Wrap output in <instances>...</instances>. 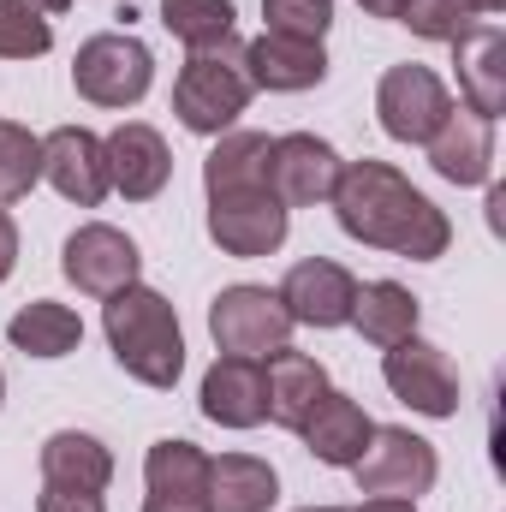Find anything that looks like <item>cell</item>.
I'll list each match as a JSON object with an SVG mask.
<instances>
[{"label":"cell","instance_id":"1","mask_svg":"<svg viewBox=\"0 0 506 512\" xmlns=\"http://www.w3.org/2000/svg\"><path fill=\"white\" fill-rule=\"evenodd\" d=\"M328 203H334L340 233L358 239V245H370V251L435 262V256H447V245H453V221H447L399 167H387L376 155L346 161Z\"/></svg>","mask_w":506,"mask_h":512},{"label":"cell","instance_id":"2","mask_svg":"<svg viewBox=\"0 0 506 512\" xmlns=\"http://www.w3.org/2000/svg\"><path fill=\"white\" fill-rule=\"evenodd\" d=\"M102 334L114 346V364L126 370L131 382L167 387L185 376V334H179V310L155 292V286H126L114 298H102Z\"/></svg>","mask_w":506,"mask_h":512},{"label":"cell","instance_id":"3","mask_svg":"<svg viewBox=\"0 0 506 512\" xmlns=\"http://www.w3.org/2000/svg\"><path fill=\"white\" fill-rule=\"evenodd\" d=\"M256 84L245 72V42H215V48H197L179 78H173V114L179 126L197 131V137H221V131L239 126V114L251 108Z\"/></svg>","mask_w":506,"mask_h":512},{"label":"cell","instance_id":"4","mask_svg":"<svg viewBox=\"0 0 506 512\" xmlns=\"http://www.w3.org/2000/svg\"><path fill=\"white\" fill-rule=\"evenodd\" d=\"M72 84L96 108H137L149 96V84H155V54L131 30H102V36H90L78 48Z\"/></svg>","mask_w":506,"mask_h":512},{"label":"cell","instance_id":"5","mask_svg":"<svg viewBox=\"0 0 506 512\" xmlns=\"http://www.w3.org/2000/svg\"><path fill=\"white\" fill-rule=\"evenodd\" d=\"M286 227H292V209L268 191V179L256 185H227V191H209V239L227 256H274L286 245Z\"/></svg>","mask_w":506,"mask_h":512},{"label":"cell","instance_id":"6","mask_svg":"<svg viewBox=\"0 0 506 512\" xmlns=\"http://www.w3.org/2000/svg\"><path fill=\"white\" fill-rule=\"evenodd\" d=\"M292 328L298 322L286 316L280 292H268V286H227L209 304V334L227 358H268V352L292 346Z\"/></svg>","mask_w":506,"mask_h":512},{"label":"cell","instance_id":"7","mask_svg":"<svg viewBox=\"0 0 506 512\" xmlns=\"http://www.w3.org/2000/svg\"><path fill=\"white\" fill-rule=\"evenodd\" d=\"M352 477H358V495L417 501V495L435 489L441 459H435V447H429L423 435H411V429H399V423H376V435H370L364 459L352 465Z\"/></svg>","mask_w":506,"mask_h":512},{"label":"cell","instance_id":"8","mask_svg":"<svg viewBox=\"0 0 506 512\" xmlns=\"http://www.w3.org/2000/svg\"><path fill=\"white\" fill-rule=\"evenodd\" d=\"M381 352H387L381 358V382L393 387L399 405H411L417 417H459V364L441 346L405 334V340H393Z\"/></svg>","mask_w":506,"mask_h":512},{"label":"cell","instance_id":"9","mask_svg":"<svg viewBox=\"0 0 506 512\" xmlns=\"http://www.w3.org/2000/svg\"><path fill=\"white\" fill-rule=\"evenodd\" d=\"M376 114H381V131L393 143H429L441 120L453 114V96L441 84V72L405 60V66H387L376 84Z\"/></svg>","mask_w":506,"mask_h":512},{"label":"cell","instance_id":"10","mask_svg":"<svg viewBox=\"0 0 506 512\" xmlns=\"http://www.w3.org/2000/svg\"><path fill=\"white\" fill-rule=\"evenodd\" d=\"M340 149L316 131H286V137H268V191L286 203V209H316L334 197L340 185Z\"/></svg>","mask_w":506,"mask_h":512},{"label":"cell","instance_id":"11","mask_svg":"<svg viewBox=\"0 0 506 512\" xmlns=\"http://www.w3.org/2000/svg\"><path fill=\"white\" fill-rule=\"evenodd\" d=\"M60 268H66V280H72L78 292H90V298H114V292L137 286L143 256H137V245H131L120 227H108V221H84V227L66 239Z\"/></svg>","mask_w":506,"mask_h":512},{"label":"cell","instance_id":"12","mask_svg":"<svg viewBox=\"0 0 506 512\" xmlns=\"http://www.w3.org/2000/svg\"><path fill=\"white\" fill-rule=\"evenodd\" d=\"M274 292H280L286 316L304 322V328H346V322H352V304H358V280H352V268H340L334 256H304V262H292Z\"/></svg>","mask_w":506,"mask_h":512},{"label":"cell","instance_id":"13","mask_svg":"<svg viewBox=\"0 0 506 512\" xmlns=\"http://www.w3.org/2000/svg\"><path fill=\"white\" fill-rule=\"evenodd\" d=\"M42 179H48L66 203L96 209V203L114 191L102 137H96L90 126H54L48 137H42Z\"/></svg>","mask_w":506,"mask_h":512},{"label":"cell","instance_id":"14","mask_svg":"<svg viewBox=\"0 0 506 512\" xmlns=\"http://www.w3.org/2000/svg\"><path fill=\"white\" fill-rule=\"evenodd\" d=\"M298 435H304V453L316 459V465H334V471H352L358 459H364V447H370V435H376V417L352 399V393H340V387H328L322 399H316V411L298 423Z\"/></svg>","mask_w":506,"mask_h":512},{"label":"cell","instance_id":"15","mask_svg":"<svg viewBox=\"0 0 506 512\" xmlns=\"http://www.w3.org/2000/svg\"><path fill=\"white\" fill-rule=\"evenodd\" d=\"M102 149H108V179H114V191H120L126 203H149V197L167 191L173 155H167V137L155 126L126 120V126H114L102 137Z\"/></svg>","mask_w":506,"mask_h":512},{"label":"cell","instance_id":"16","mask_svg":"<svg viewBox=\"0 0 506 512\" xmlns=\"http://www.w3.org/2000/svg\"><path fill=\"white\" fill-rule=\"evenodd\" d=\"M423 149L447 185H489L495 179V120H483L471 108H453Z\"/></svg>","mask_w":506,"mask_h":512},{"label":"cell","instance_id":"17","mask_svg":"<svg viewBox=\"0 0 506 512\" xmlns=\"http://www.w3.org/2000/svg\"><path fill=\"white\" fill-rule=\"evenodd\" d=\"M203 417L221 429H256L268 423V382H262V358H215L203 376Z\"/></svg>","mask_w":506,"mask_h":512},{"label":"cell","instance_id":"18","mask_svg":"<svg viewBox=\"0 0 506 512\" xmlns=\"http://www.w3.org/2000/svg\"><path fill=\"white\" fill-rule=\"evenodd\" d=\"M245 72H251L256 90L298 96V90H316V84L328 78V48H322V42H298V36L262 30L256 42H245Z\"/></svg>","mask_w":506,"mask_h":512},{"label":"cell","instance_id":"19","mask_svg":"<svg viewBox=\"0 0 506 512\" xmlns=\"http://www.w3.org/2000/svg\"><path fill=\"white\" fill-rule=\"evenodd\" d=\"M453 66H459V96L471 114L501 120L506 114V30L501 24H477L453 42Z\"/></svg>","mask_w":506,"mask_h":512},{"label":"cell","instance_id":"20","mask_svg":"<svg viewBox=\"0 0 506 512\" xmlns=\"http://www.w3.org/2000/svg\"><path fill=\"white\" fill-rule=\"evenodd\" d=\"M36 465H42V483H54V489L108 495V483H114V453H108V441L90 435V429H54V435L42 441Z\"/></svg>","mask_w":506,"mask_h":512},{"label":"cell","instance_id":"21","mask_svg":"<svg viewBox=\"0 0 506 512\" xmlns=\"http://www.w3.org/2000/svg\"><path fill=\"white\" fill-rule=\"evenodd\" d=\"M262 382H268V423H280V429L298 435V423H304V417L316 411V399L328 393V370H322L310 352L280 346V352L262 358Z\"/></svg>","mask_w":506,"mask_h":512},{"label":"cell","instance_id":"22","mask_svg":"<svg viewBox=\"0 0 506 512\" xmlns=\"http://www.w3.org/2000/svg\"><path fill=\"white\" fill-rule=\"evenodd\" d=\"M280 501V477L256 453H221L209 459V507L215 512H268Z\"/></svg>","mask_w":506,"mask_h":512},{"label":"cell","instance_id":"23","mask_svg":"<svg viewBox=\"0 0 506 512\" xmlns=\"http://www.w3.org/2000/svg\"><path fill=\"white\" fill-rule=\"evenodd\" d=\"M6 340H12L24 358H66V352H78L84 322H78V310H72V304L30 298V304L6 322Z\"/></svg>","mask_w":506,"mask_h":512},{"label":"cell","instance_id":"24","mask_svg":"<svg viewBox=\"0 0 506 512\" xmlns=\"http://www.w3.org/2000/svg\"><path fill=\"white\" fill-rule=\"evenodd\" d=\"M417 316H423V304H417L399 280H370V286H358L352 328H358L370 346H393V340L417 334Z\"/></svg>","mask_w":506,"mask_h":512},{"label":"cell","instance_id":"25","mask_svg":"<svg viewBox=\"0 0 506 512\" xmlns=\"http://www.w3.org/2000/svg\"><path fill=\"white\" fill-rule=\"evenodd\" d=\"M161 24H167V36H179L197 54V48H215L233 36L239 6L233 0H161Z\"/></svg>","mask_w":506,"mask_h":512},{"label":"cell","instance_id":"26","mask_svg":"<svg viewBox=\"0 0 506 512\" xmlns=\"http://www.w3.org/2000/svg\"><path fill=\"white\" fill-rule=\"evenodd\" d=\"M42 179V137L30 126L0 120V203L30 197V185Z\"/></svg>","mask_w":506,"mask_h":512},{"label":"cell","instance_id":"27","mask_svg":"<svg viewBox=\"0 0 506 512\" xmlns=\"http://www.w3.org/2000/svg\"><path fill=\"white\" fill-rule=\"evenodd\" d=\"M399 24H411L423 42H459L465 30L483 24V12H477L471 0H405Z\"/></svg>","mask_w":506,"mask_h":512},{"label":"cell","instance_id":"28","mask_svg":"<svg viewBox=\"0 0 506 512\" xmlns=\"http://www.w3.org/2000/svg\"><path fill=\"white\" fill-rule=\"evenodd\" d=\"M54 48V24L24 0H0V60H42Z\"/></svg>","mask_w":506,"mask_h":512},{"label":"cell","instance_id":"29","mask_svg":"<svg viewBox=\"0 0 506 512\" xmlns=\"http://www.w3.org/2000/svg\"><path fill=\"white\" fill-rule=\"evenodd\" d=\"M262 18L274 36H298V42H322L334 24V0H262Z\"/></svg>","mask_w":506,"mask_h":512},{"label":"cell","instance_id":"30","mask_svg":"<svg viewBox=\"0 0 506 512\" xmlns=\"http://www.w3.org/2000/svg\"><path fill=\"white\" fill-rule=\"evenodd\" d=\"M36 512H108V501L90 495V489H54V483H42Z\"/></svg>","mask_w":506,"mask_h":512},{"label":"cell","instance_id":"31","mask_svg":"<svg viewBox=\"0 0 506 512\" xmlns=\"http://www.w3.org/2000/svg\"><path fill=\"white\" fill-rule=\"evenodd\" d=\"M143 512H215L209 495H179V489H149L143 495Z\"/></svg>","mask_w":506,"mask_h":512},{"label":"cell","instance_id":"32","mask_svg":"<svg viewBox=\"0 0 506 512\" xmlns=\"http://www.w3.org/2000/svg\"><path fill=\"white\" fill-rule=\"evenodd\" d=\"M12 268H18V221L0 203V280H12Z\"/></svg>","mask_w":506,"mask_h":512},{"label":"cell","instance_id":"33","mask_svg":"<svg viewBox=\"0 0 506 512\" xmlns=\"http://www.w3.org/2000/svg\"><path fill=\"white\" fill-rule=\"evenodd\" d=\"M358 512H417V501H393V495H370Z\"/></svg>","mask_w":506,"mask_h":512},{"label":"cell","instance_id":"34","mask_svg":"<svg viewBox=\"0 0 506 512\" xmlns=\"http://www.w3.org/2000/svg\"><path fill=\"white\" fill-rule=\"evenodd\" d=\"M358 6H364L370 18H393V24H399V12H405V0H358Z\"/></svg>","mask_w":506,"mask_h":512},{"label":"cell","instance_id":"35","mask_svg":"<svg viewBox=\"0 0 506 512\" xmlns=\"http://www.w3.org/2000/svg\"><path fill=\"white\" fill-rule=\"evenodd\" d=\"M30 12H42V18H60V12H72V0H24Z\"/></svg>","mask_w":506,"mask_h":512},{"label":"cell","instance_id":"36","mask_svg":"<svg viewBox=\"0 0 506 512\" xmlns=\"http://www.w3.org/2000/svg\"><path fill=\"white\" fill-rule=\"evenodd\" d=\"M501 209H506V191L489 185V227H495V233H501Z\"/></svg>","mask_w":506,"mask_h":512},{"label":"cell","instance_id":"37","mask_svg":"<svg viewBox=\"0 0 506 512\" xmlns=\"http://www.w3.org/2000/svg\"><path fill=\"white\" fill-rule=\"evenodd\" d=\"M471 6H477V12H501L506 0H471Z\"/></svg>","mask_w":506,"mask_h":512},{"label":"cell","instance_id":"38","mask_svg":"<svg viewBox=\"0 0 506 512\" xmlns=\"http://www.w3.org/2000/svg\"><path fill=\"white\" fill-rule=\"evenodd\" d=\"M298 512H358V507H298Z\"/></svg>","mask_w":506,"mask_h":512},{"label":"cell","instance_id":"39","mask_svg":"<svg viewBox=\"0 0 506 512\" xmlns=\"http://www.w3.org/2000/svg\"><path fill=\"white\" fill-rule=\"evenodd\" d=\"M0 399H6V376H0Z\"/></svg>","mask_w":506,"mask_h":512}]
</instances>
